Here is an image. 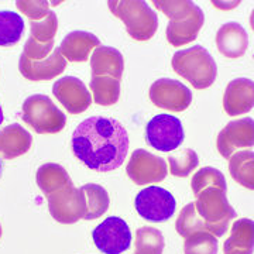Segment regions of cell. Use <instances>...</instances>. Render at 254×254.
<instances>
[{
  "instance_id": "cell-28",
  "label": "cell",
  "mask_w": 254,
  "mask_h": 254,
  "mask_svg": "<svg viewBox=\"0 0 254 254\" xmlns=\"http://www.w3.org/2000/svg\"><path fill=\"white\" fill-rule=\"evenodd\" d=\"M177 232L178 235L182 237H190L198 232L202 230H206V226L203 223V219L200 218L196 206H195V202H190L188 203L185 208L182 209L180 216L177 219Z\"/></svg>"
},
{
  "instance_id": "cell-26",
  "label": "cell",
  "mask_w": 254,
  "mask_h": 254,
  "mask_svg": "<svg viewBox=\"0 0 254 254\" xmlns=\"http://www.w3.org/2000/svg\"><path fill=\"white\" fill-rule=\"evenodd\" d=\"M24 31L23 17L10 10L0 11V47H11L17 44Z\"/></svg>"
},
{
  "instance_id": "cell-38",
  "label": "cell",
  "mask_w": 254,
  "mask_h": 254,
  "mask_svg": "<svg viewBox=\"0 0 254 254\" xmlns=\"http://www.w3.org/2000/svg\"><path fill=\"white\" fill-rule=\"evenodd\" d=\"M0 174H1V163H0Z\"/></svg>"
},
{
  "instance_id": "cell-21",
  "label": "cell",
  "mask_w": 254,
  "mask_h": 254,
  "mask_svg": "<svg viewBox=\"0 0 254 254\" xmlns=\"http://www.w3.org/2000/svg\"><path fill=\"white\" fill-rule=\"evenodd\" d=\"M225 254H253L254 220L239 219L233 223L230 236L223 246Z\"/></svg>"
},
{
  "instance_id": "cell-33",
  "label": "cell",
  "mask_w": 254,
  "mask_h": 254,
  "mask_svg": "<svg viewBox=\"0 0 254 254\" xmlns=\"http://www.w3.org/2000/svg\"><path fill=\"white\" fill-rule=\"evenodd\" d=\"M16 6L30 21L43 20L50 13V3L46 0H17Z\"/></svg>"
},
{
  "instance_id": "cell-16",
  "label": "cell",
  "mask_w": 254,
  "mask_h": 254,
  "mask_svg": "<svg viewBox=\"0 0 254 254\" xmlns=\"http://www.w3.org/2000/svg\"><path fill=\"white\" fill-rule=\"evenodd\" d=\"M254 108V82L237 78L229 82L223 95V109L229 116H240Z\"/></svg>"
},
{
  "instance_id": "cell-23",
  "label": "cell",
  "mask_w": 254,
  "mask_h": 254,
  "mask_svg": "<svg viewBox=\"0 0 254 254\" xmlns=\"http://www.w3.org/2000/svg\"><path fill=\"white\" fill-rule=\"evenodd\" d=\"M229 171L232 178L242 187L254 190V153L250 150L239 151L229 160Z\"/></svg>"
},
{
  "instance_id": "cell-7",
  "label": "cell",
  "mask_w": 254,
  "mask_h": 254,
  "mask_svg": "<svg viewBox=\"0 0 254 254\" xmlns=\"http://www.w3.org/2000/svg\"><path fill=\"white\" fill-rule=\"evenodd\" d=\"M185 138L181 120L173 115L161 113L151 119L145 127V140L155 150L170 153L177 150Z\"/></svg>"
},
{
  "instance_id": "cell-25",
  "label": "cell",
  "mask_w": 254,
  "mask_h": 254,
  "mask_svg": "<svg viewBox=\"0 0 254 254\" xmlns=\"http://www.w3.org/2000/svg\"><path fill=\"white\" fill-rule=\"evenodd\" d=\"M91 89L93 92V102L100 106H112L120 96V81L112 76H92Z\"/></svg>"
},
{
  "instance_id": "cell-1",
  "label": "cell",
  "mask_w": 254,
  "mask_h": 254,
  "mask_svg": "<svg viewBox=\"0 0 254 254\" xmlns=\"http://www.w3.org/2000/svg\"><path fill=\"white\" fill-rule=\"evenodd\" d=\"M71 141L76 158L99 173L119 168L128 150L126 128L116 119L103 116L85 119L75 128Z\"/></svg>"
},
{
  "instance_id": "cell-9",
  "label": "cell",
  "mask_w": 254,
  "mask_h": 254,
  "mask_svg": "<svg viewBox=\"0 0 254 254\" xmlns=\"http://www.w3.org/2000/svg\"><path fill=\"white\" fill-rule=\"evenodd\" d=\"M47 200L51 216L60 223L71 225L85 218V196L81 188H75L73 184L51 193L50 196H47Z\"/></svg>"
},
{
  "instance_id": "cell-19",
  "label": "cell",
  "mask_w": 254,
  "mask_h": 254,
  "mask_svg": "<svg viewBox=\"0 0 254 254\" xmlns=\"http://www.w3.org/2000/svg\"><path fill=\"white\" fill-rule=\"evenodd\" d=\"M33 143V137L17 123L0 130V155L4 160H13L26 154Z\"/></svg>"
},
{
  "instance_id": "cell-22",
  "label": "cell",
  "mask_w": 254,
  "mask_h": 254,
  "mask_svg": "<svg viewBox=\"0 0 254 254\" xmlns=\"http://www.w3.org/2000/svg\"><path fill=\"white\" fill-rule=\"evenodd\" d=\"M36 181L37 185L40 187V190H43V193L46 196H50L51 193L72 184L66 170L60 164L55 163L43 164L37 170Z\"/></svg>"
},
{
  "instance_id": "cell-32",
  "label": "cell",
  "mask_w": 254,
  "mask_h": 254,
  "mask_svg": "<svg viewBox=\"0 0 254 254\" xmlns=\"http://www.w3.org/2000/svg\"><path fill=\"white\" fill-rule=\"evenodd\" d=\"M170 170L174 177L184 178L188 177L199 164V157L192 148H185L182 153L168 157Z\"/></svg>"
},
{
  "instance_id": "cell-35",
  "label": "cell",
  "mask_w": 254,
  "mask_h": 254,
  "mask_svg": "<svg viewBox=\"0 0 254 254\" xmlns=\"http://www.w3.org/2000/svg\"><path fill=\"white\" fill-rule=\"evenodd\" d=\"M250 26H252V28H253L254 31V10L252 11V14H250Z\"/></svg>"
},
{
  "instance_id": "cell-20",
  "label": "cell",
  "mask_w": 254,
  "mask_h": 254,
  "mask_svg": "<svg viewBox=\"0 0 254 254\" xmlns=\"http://www.w3.org/2000/svg\"><path fill=\"white\" fill-rule=\"evenodd\" d=\"M92 76H112L122 79L125 69V60L122 53L113 47H98L91 58Z\"/></svg>"
},
{
  "instance_id": "cell-18",
  "label": "cell",
  "mask_w": 254,
  "mask_h": 254,
  "mask_svg": "<svg viewBox=\"0 0 254 254\" xmlns=\"http://www.w3.org/2000/svg\"><path fill=\"white\" fill-rule=\"evenodd\" d=\"M100 47V40L88 31H72L64 37L60 51L65 60L71 63H83L88 60L93 48Z\"/></svg>"
},
{
  "instance_id": "cell-31",
  "label": "cell",
  "mask_w": 254,
  "mask_h": 254,
  "mask_svg": "<svg viewBox=\"0 0 254 254\" xmlns=\"http://www.w3.org/2000/svg\"><path fill=\"white\" fill-rule=\"evenodd\" d=\"M57 30H58V17L53 10H50V13L43 20L30 21V31H31L30 37L41 44L53 43Z\"/></svg>"
},
{
  "instance_id": "cell-30",
  "label": "cell",
  "mask_w": 254,
  "mask_h": 254,
  "mask_svg": "<svg viewBox=\"0 0 254 254\" xmlns=\"http://www.w3.org/2000/svg\"><path fill=\"white\" fill-rule=\"evenodd\" d=\"M190 187H192V192L195 193V196L203 190L212 188V187L227 190L225 175L220 171H218L216 168H213V167H205V168L199 170L198 173L192 177Z\"/></svg>"
},
{
  "instance_id": "cell-17",
  "label": "cell",
  "mask_w": 254,
  "mask_h": 254,
  "mask_svg": "<svg viewBox=\"0 0 254 254\" xmlns=\"http://www.w3.org/2000/svg\"><path fill=\"white\" fill-rule=\"evenodd\" d=\"M216 46L220 54L227 58H240L247 51L249 36L243 26L235 21H230L223 24L218 30Z\"/></svg>"
},
{
  "instance_id": "cell-6",
  "label": "cell",
  "mask_w": 254,
  "mask_h": 254,
  "mask_svg": "<svg viewBox=\"0 0 254 254\" xmlns=\"http://www.w3.org/2000/svg\"><path fill=\"white\" fill-rule=\"evenodd\" d=\"M21 118L38 134L60 133L66 123L65 115L46 95L28 96L21 108Z\"/></svg>"
},
{
  "instance_id": "cell-36",
  "label": "cell",
  "mask_w": 254,
  "mask_h": 254,
  "mask_svg": "<svg viewBox=\"0 0 254 254\" xmlns=\"http://www.w3.org/2000/svg\"><path fill=\"white\" fill-rule=\"evenodd\" d=\"M3 120H4V115H3V109H1V106H0V125L3 123Z\"/></svg>"
},
{
  "instance_id": "cell-11",
  "label": "cell",
  "mask_w": 254,
  "mask_h": 254,
  "mask_svg": "<svg viewBox=\"0 0 254 254\" xmlns=\"http://www.w3.org/2000/svg\"><path fill=\"white\" fill-rule=\"evenodd\" d=\"M126 173L137 185L157 184L167 177V163L161 157L138 148L130 157Z\"/></svg>"
},
{
  "instance_id": "cell-14",
  "label": "cell",
  "mask_w": 254,
  "mask_h": 254,
  "mask_svg": "<svg viewBox=\"0 0 254 254\" xmlns=\"http://www.w3.org/2000/svg\"><path fill=\"white\" fill-rule=\"evenodd\" d=\"M53 93L71 115H79L92 103L91 93L83 82L75 76H64L53 85Z\"/></svg>"
},
{
  "instance_id": "cell-12",
  "label": "cell",
  "mask_w": 254,
  "mask_h": 254,
  "mask_svg": "<svg viewBox=\"0 0 254 254\" xmlns=\"http://www.w3.org/2000/svg\"><path fill=\"white\" fill-rule=\"evenodd\" d=\"M150 99L157 108L171 112H184L190 108L192 92L182 82L161 78L150 86Z\"/></svg>"
},
{
  "instance_id": "cell-2",
  "label": "cell",
  "mask_w": 254,
  "mask_h": 254,
  "mask_svg": "<svg viewBox=\"0 0 254 254\" xmlns=\"http://www.w3.org/2000/svg\"><path fill=\"white\" fill-rule=\"evenodd\" d=\"M154 6L170 17L167 40L173 47L192 43L205 23V14L199 6L190 0H155Z\"/></svg>"
},
{
  "instance_id": "cell-37",
  "label": "cell",
  "mask_w": 254,
  "mask_h": 254,
  "mask_svg": "<svg viewBox=\"0 0 254 254\" xmlns=\"http://www.w3.org/2000/svg\"><path fill=\"white\" fill-rule=\"evenodd\" d=\"M0 237H1V226H0Z\"/></svg>"
},
{
  "instance_id": "cell-15",
  "label": "cell",
  "mask_w": 254,
  "mask_h": 254,
  "mask_svg": "<svg viewBox=\"0 0 254 254\" xmlns=\"http://www.w3.org/2000/svg\"><path fill=\"white\" fill-rule=\"evenodd\" d=\"M66 68V60L64 58L60 47L55 48L51 54L44 60L31 61L26 57L20 55L18 71L28 81H50L60 73H63Z\"/></svg>"
},
{
  "instance_id": "cell-10",
  "label": "cell",
  "mask_w": 254,
  "mask_h": 254,
  "mask_svg": "<svg viewBox=\"0 0 254 254\" xmlns=\"http://www.w3.org/2000/svg\"><path fill=\"white\" fill-rule=\"evenodd\" d=\"M93 243L105 254H122L131 245V232L123 219L110 216L92 232Z\"/></svg>"
},
{
  "instance_id": "cell-13",
  "label": "cell",
  "mask_w": 254,
  "mask_h": 254,
  "mask_svg": "<svg viewBox=\"0 0 254 254\" xmlns=\"http://www.w3.org/2000/svg\"><path fill=\"white\" fill-rule=\"evenodd\" d=\"M218 150L225 158H230L237 148L254 145V120L252 118L233 120L223 127L218 136Z\"/></svg>"
},
{
  "instance_id": "cell-5",
  "label": "cell",
  "mask_w": 254,
  "mask_h": 254,
  "mask_svg": "<svg viewBox=\"0 0 254 254\" xmlns=\"http://www.w3.org/2000/svg\"><path fill=\"white\" fill-rule=\"evenodd\" d=\"M196 198L195 206L203 219L206 230L213 236H223L229 229V223L236 218V210L229 203L226 190L212 187L199 192Z\"/></svg>"
},
{
  "instance_id": "cell-29",
  "label": "cell",
  "mask_w": 254,
  "mask_h": 254,
  "mask_svg": "<svg viewBox=\"0 0 254 254\" xmlns=\"http://www.w3.org/2000/svg\"><path fill=\"white\" fill-rule=\"evenodd\" d=\"M218 237L208 230H202L187 237L184 243L185 254H218Z\"/></svg>"
},
{
  "instance_id": "cell-4",
  "label": "cell",
  "mask_w": 254,
  "mask_h": 254,
  "mask_svg": "<svg viewBox=\"0 0 254 254\" xmlns=\"http://www.w3.org/2000/svg\"><path fill=\"white\" fill-rule=\"evenodd\" d=\"M110 11L126 26L127 33L137 41H147L158 28L155 11L143 0H110Z\"/></svg>"
},
{
  "instance_id": "cell-27",
  "label": "cell",
  "mask_w": 254,
  "mask_h": 254,
  "mask_svg": "<svg viewBox=\"0 0 254 254\" xmlns=\"http://www.w3.org/2000/svg\"><path fill=\"white\" fill-rule=\"evenodd\" d=\"M164 246V236L158 229L144 226L137 230L134 254H163Z\"/></svg>"
},
{
  "instance_id": "cell-24",
  "label": "cell",
  "mask_w": 254,
  "mask_h": 254,
  "mask_svg": "<svg viewBox=\"0 0 254 254\" xmlns=\"http://www.w3.org/2000/svg\"><path fill=\"white\" fill-rule=\"evenodd\" d=\"M86 202V212L85 218L86 220L100 218L108 209H109L110 199L109 195L103 187L98 184H86L81 188Z\"/></svg>"
},
{
  "instance_id": "cell-8",
  "label": "cell",
  "mask_w": 254,
  "mask_h": 254,
  "mask_svg": "<svg viewBox=\"0 0 254 254\" xmlns=\"http://www.w3.org/2000/svg\"><path fill=\"white\" fill-rule=\"evenodd\" d=\"M138 215L148 222L161 223L173 218L177 200L170 190L161 187H147L138 192L134 200Z\"/></svg>"
},
{
  "instance_id": "cell-34",
  "label": "cell",
  "mask_w": 254,
  "mask_h": 254,
  "mask_svg": "<svg viewBox=\"0 0 254 254\" xmlns=\"http://www.w3.org/2000/svg\"><path fill=\"white\" fill-rule=\"evenodd\" d=\"M53 51H54V41L41 44V43H37L36 40H33L31 37H28L27 43L24 46V51L21 55L26 57L27 60H31V61H38V60L47 58Z\"/></svg>"
},
{
  "instance_id": "cell-3",
  "label": "cell",
  "mask_w": 254,
  "mask_h": 254,
  "mask_svg": "<svg viewBox=\"0 0 254 254\" xmlns=\"http://www.w3.org/2000/svg\"><path fill=\"white\" fill-rule=\"evenodd\" d=\"M173 69L195 89L209 88L218 75V66L213 57L202 46L177 51L173 57Z\"/></svg>"
}]
</instances>
